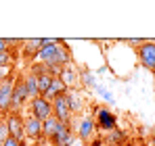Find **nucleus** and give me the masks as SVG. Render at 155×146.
Masks as SVG:
<instances>
[{"mask_svg": "<svg viewBox=\"0 0 155 146\" xmlns=\"http://www.w3.org/2000/svg\"><path fill=\"white\" fill-rule=\"evenodd\" d=\"M4 121H6V127H8L11 138H15L17 142L25 144L27 138H25V127H23V117H21V113H6Z\"/></svg>", "mask_w": 155, "mask_h": 146, "instance_id": "1", "label": "nucleus"}, {"mask_svg": "<svg viewBox=\"0 0 155 146\" xmlns=\"http://www.w3.org/2000/svg\"><path fill=\"white\" fill-rule=\"evenodd\" d=\"M29 100L25 92V84H23V75L15 77V86H13V98H11V113H21V109L25 106Z\"/></svg>", "mask_w": 155, "mask_h": 146, "instance_id": "2", "label": "nucleus"}, {"mask_svg": "<svg viewBox=\"0 0 155 146\" xmlns=\"http://www.w3.org/2000/svg\"><path fill=\"white\" fill-rule=\"evenodd\" d=\"M29 115L40 119V121H46L48 117H52V102H48L44 96L29 100Z\"/></svg>", "mask_w": 155, "mask_h": 146, "instance_id": "3", "label": "nucleus"}, {"mask_svg": "<svg viewBox=\"0 0 155 146\" xmlns=\"http://www.w3.org/2000/svg\"><path fill=\"white\" fill-rule=\"evenodd\" d=\"M61 40H54V38H42V48L38 52V61L42 65H51L54 61V54H57V46H59Z\"/></svg>", "mask_w": 155, "mask_h": 146, "instance_id": "4", "label": "nucleus"}, {"mask_svg": "<svg viewBox=\"0 0 155 146\" xmlns=\"http://www.w3.org/2000/svg\"><path fill=\"white\" fill-rule=\"evenodd\" d=\"M97 115V121H94V125L99 127V129H103V132H111V129H115V125H117V117L107 109V106H101V109H97L94 111Z\"/></svg>", "mask_w": 155, "mask_h": 146, "instance_id": "5", "label": "nucleus"}, {"mask_svg": "<svg viewBox=\"0 0 155 146\" xmlns=\"http://www.w3.org/2000/svg\"><path fill=\"white\" fill-rule=\"evenodd\" d=\"M138 59L145 69L155 71V42H143L138 46Z\"/></svg>", "mask_w": 155, "mask_h": 146, "instance_id": "6", "label": "nucleus"}, {"mask_svg": "<svg viewBox=\"0 0 155 146\" xmlns=\"http://www.w3.org/2000/svg\"><path fill=\"white\" fill-rule=\"evenodd\" d=\"M52 115L57 117V121H61V123H71V111L67 106L65 94H61V96H57L52 100Z\"/></svg>", "mask_w": 155, "mask_h": 146, "instance_id": "7", "label": "nucleus"}, {"mask_svg": "<svg viewBox=\"0 0 155 146\" xmlns=\"http://www.w3.org/2000/svg\"><path fill=\"white\" fill-rule=\"evenodd\" d=\"M76 134L71 132V123H59V129L52 138V146H74Z\"/></svg>", "mask_w": 155, "mask_h": 146, "instance_id": "8", "label": "nucleus"}, {"mask_svg": "<svg viewBox=\"0 0 155 146\" xmlns=\"http://www.w3.org/2000/svg\"><path fill=\"white\" fill-rule=\"evenodd\" d=\"M23 127H25V138L27 140H31V142H36V144L42 140V121H40V119L27 115L25 119H23Z\"/></svg>", "mask_w": 155, "mask_h": 146, "instance_id": "9", "label": "nucleus"}, {"mask_svg": "<svg viewBox=\"0 0 155 146\" xmlns=\"http://www.w3.org/2000/svg\"><path fill=\"white\" fill-rule=\"evenodd\" d=\"M13 86H15V77L0 81V113L6 115L11 113V98H13Z\"/></svg>", "mask_w": 155, "mask_h": 146, "instance_id": "10", "label": "nucleus"}, {"mask_svg": "<svg viewBox=\"0 0 155 146\" xmlns=\"http://www.w3.org/2000/svg\"><path fill=\"white\" fill-rule=\"evenodd\" d=\"M94 129H97V125H94V119L92 117H84L82 121H80V125H78V132L76 136L82 140V142H88L92 136H94Z\"/></svg>", "mask_w": 155, "mask_h": 146, "instance_id": "11", "label": "nucleus"}, {"mask_svg": "<svg viewBox=\"0 0 155 146\" xmlns=\"http://www.w3.org/2000/svg\"><path fill=\"white\" fill-rule=\"evenodd\" d=\"M65 100H67V106H69V111H71V115H76V113H82V109H84V98L82 94L78 92V90H67L65 92Z\"/></svg>", "mask_w": 155, "mask_h": 146, "instance_id": "12", "label": "nucleus"}, {"mask_svg": "<svg viewBox=\"0 0 155 146\" xmlns=\"http://www.w3.org/2000/svg\"><path fill=\"white\" fill-rule=\"evenodd\" d=\"M59 79L67 86V90H71L78 81H80V75H78V71H76L74 65H65V67L61 69V73H59Z\"/></svg>", "mask_w": 155, "mask_h": 146, "instance_id": "13", "label": "nucleus"}, {"mask_svg": "<svg viewBox=\"0 0 155 146\" xmlns=\"http://www.w3.org/2000/svg\"><path fill=\"white\" fill-rule=\"evenodd\" d=\"M67 92V86L59 79V77H52V84H51V88L46 90V94H44V98L48 100V102H52L57 96H61V94H65Z\"/></svg>", "mask_w": 155, "mask_h": 146, "instance_id": "14", "label": "nucleus"}, {"mask_svg": "<svg viewBox=\"0 0 155 146\" xmlns=\"http://www.w3.org/2000/svg\"><path fill=\"white\" fill-rule=\"evenodd\" d=\"M23 54L25 56H38V52L42 48V38H31V40H21Z\"/></svg>", "mask_w": 155, "mask_h": 146, "instance_id": "15", "label": "nucleus"}, {"mask_svg": "<svg viewBox=\"0 0 155 146\" xmlns=\"http://www.w3.org/2000/svg\"><path fill=\"white\" fill-rule=\"evenodd\" d=\"M59 123L61 121H57L54 115L48 117L46 121H42V138H46V140L52 142V138H54V134H57V129H59Z\"/></svg>", "mask_w": 155, "mask_h": 146, "instance_id": "16", "label": "nucleus"}, {"mask_svg": "<svg viewBox=\"0 0 155 146\" xmlns=\"http://www.w3.org/2000/svg\"><path fill=\"white\" fill-rule=\"evenodd\" d=\"M23 84H25V92H27V98L29 100H34V98L40 96V92H38V77L36 75H25L23 77Z\"/></svg>", "mask_w": 155, "mask_h": 146, "instance_id": "17", "label": "nucleus"}, {"mask_svg": "<svg viewBox=\"0 0 155 146\" xmlns=\"http://www.w3.org/2000/svg\"><path fill=\"white\" fill-rule=\"evenodd\" d=\"M80 81H82V84H84L86 88H92V90H94V88L99 86V81H97V75H94L92 71H88V69H82Z\"/></svg>", "mask_w": 155, "mask_h": 146, "instance_id": "18", "label": "nucleus"}, {"mask_svg": "<svg viewBox=\"0 0 155 146\" xmlns=\"http://www.w3.org/2000/svg\"><path fill=\"white\" fill-rule=\"evenodd\" d=\"M52 84V77L48 73H42V75H38V92H40V96H44L46 94V90L51 88Z\"/></svg>", "mask_w": 155, "mask_h": 146, "instance_id": "19", "label": "nucleus"}, {"mask_svg": "<svg viewBox=\"0 0 155 146\" xmlns=\"http://www.w3.org/2000/svg\"><path fill=\"white\" fill-rule=\"evenodd\" d=\"M94 90H97V94H101V98H103V100L107 102V104H113V102H115V98H113V94H111L109 90H105L103 86H97Z\"/></svg>", "mask_w": 155, "mask_h": 146, "instance_id": "20", "label": "nucleus"}, {"mask_svg": "<svg viewBox=\"0 0 155 146\" xmlns=\"http://www.w3.org/2000/svg\"><path fill=\"white\" fill-rule=\"evenodd\" d=\"M124 140H126V134H124V132H120L117 127L109 132V142H124Z\"/></svg>", "mask_w": 155, "mask_h": 146, "instance_id": "21", "label": "nucleus"}, {"mask_svg": "<svg viewBox=\"0 0 155 146\" xmlns=\"http://www.w3.org/2000/svg\"><path fill=\"white\" fill-rule=\"evenodd\" d=\"M6 79H13V65L0 67V81H6Z\"/></svg>", "mask_w": 155, "mask_h": 146, "instance_id": "22", "label": "nucleus"}, {"mask_svg": "<svg viewBox=\"0 0 155 146\" xmlns=\"http://www.w3.org/2000/svg\"><path fill=\"white\" fill-rule=\"evenodd\" d=\"M8 138H11V134H8V127H6V121L2 119V121H0V146L4 144Z\"/></svg>", "mask_w": 155, "mask_h": 146, "instance_id": "23", "label": "nucleus"}, {"mask_svg": "<svg viewBox=\"0 0 155 146\" xmlns=\"http://www.w3.org/2000/svg\"><path fill=\"white\" fill-rule=\"evenodd\" d=\"M4 65H13V50L0 52V67H4Z\"/></svg>", "mask_w": 155, "mask_h": 146, "instance_id": "24", "label": "nucleus"}, {"mask_svg": "<svg viewBox=\"0 0 155 146\" xmlns=\"http://www.w3.org/2000/svg\"><path fill=\"white\" fill-rule=\"evenodd\" d=\"M2 146H23V144H21V142H17L15 138H8V140H6Z\"/></svg>", "mask_w": 155, "mask_h": 146, "instance_id": "25", "label": "nucleus"}, {"mask_svg": "<svg viewBox=\"0 0 155 146\" xmlns=\"http://www.w3.org/2000/svg\"><path fill=\"white\" fill-rule=\"evenodd\" d=\"M6 50H11L8 48V42H6L4 38H0V52H6Z\"/></svg>", "mask_w": 155, "mask_h": 146, "instance_id": "26", "label": "nucleus"}, {"mask_svg": "<svg viewBox=\"0 0 155 146\" xmlns=\"http://www.w3.org/2000/svg\"><path fill=\"white\" fill-rule=\"evenodd\" d=\"M128 44H130V46H140L143 40H128Z\"/></svg>", "mask_w": 155, "mask_h": 146, "instance_id": "27", "label": "nucleus"}, {"mask_svg": "<svg viewBox=\"0 0 155 146\" xmlns=\"http://www.w3.org/2000/svg\"><path fill=\"white\" fill-rule=\"evenodd\" d=\"M23 146H40V144H36V142H25Z\"/></svg>", "mask_w": 155, "mask_h": 146, "instance_id": "28", "label": "nucleus"}, {"mask_svg": "<svg viewBox=\"0 0 155 146\" xmlns=\"http://www.w3.org/2000/svg\"><path fill=\"white\" fill-rule=\"evenodd\" d=\"M2 119H4V115H2V113H0V121H2Z\"/></svg>", "mask_w": 155, "mask_h": 146, "instance_id": "29", "label": "nucleus"}, {"mask_svg": "<svg viewBox=\"0 0 155 146\" xmlns=\"http://www.w3.org/2000/svg\"><path fill=\"white\" fill-rule=\"evenodd\" d=\"M78 146H84V144H78Z\"/></svg>", "mask_w": 155, "mask_h": 146, "instance_id": "30", "label": "nucleus"}, {"mask_svg": "<svg viewBox=\"0 0 155 146\" xmlns=\"http://www.w3.org/2000/svg\"><path fill=\"white\" fill-rule=\"evenodd\" d=\"M153 73H155V71H153Z\"/></svg>", "mask_w": 155, "mask_h": 146, "instance_id": "31", "label": "nucleus"}]
</instances>
